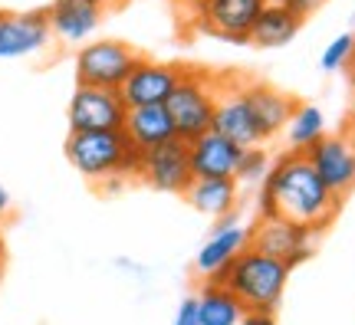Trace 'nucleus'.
<instances>
[{"mask_svg":"<svg viewBox=\"0 0 355 325\" xmlns=\"http://www.w3.org/2000/svg\"><path fill=\"white\" fill-rule=\"evenodd\" d=\"M322 3H326V0H283V7L296 13L303 24H306V17H313V13H316Z\"/></svg>","mask_w":355,"mask_h":325,"instance_id":"393cba45","label":"nucleus"},{"mask_svg":"<svg viewBox=\"0 0 355 325\" xmlns=\"http://www.w3.org/2000/svg\"><path fill=\"white\" fill-rule=\"evenodd\" d=\"M263 3H283V0H263Z\"/></svg>","mask_w":355,"mask_h":325,"instance_id":"473e14b6","label":"nucleus"},{"mask_svg":"<svg viewBox=\"0 0 355 325\" xmlns=\"http://www.w3.org/2000/svg\"><path fill=\"white\" fill-rule=\"evenodd\" d=\"M243 96H247L250 109H254L260 141L266 145L277 135H283V128H286L293 109H296V99L273 86H266V82H247V79H243Z\"/></svg>","mask_w":355,"mask_h":325,"instance_id":"dca6fc26","label":"nucleus"},{"mask_svg":"<svg viewBox=\"0 0 355 325\" xmlns=\"http://www.w3.org/2000/svg\"><path fill=\"white\" fill-rule=\"evenodd\" d=\"M122 135L132 141V148H139L145 155V151L171 141L175 128H171V118H168L165 105H148V109H128Z\"/></svg>","mask_w":355,"mask_h":325,"instance_id":"6ab92c4d","label":"nucleus"},{"mask_svg":"<svg viewBox=\"0 0 355 325\" xmlns=\"http://www.w3.org/2000/svg\"><path fill=\"white\" fill-rule=\"evenodd\" d=\"M241 325H277V315L273 313H247L241 319Z\"/></svg>","mask_w":355,"mask_h":325,"instance_id":"cd10ccee","label":"nucleus"},{"mask_svg":"<svg viewBox=\"0 0 355 325\" xmlns=\"http://www.w3.org/2000/svg\"><path fill=\"white\" fill-rule=\"evenodd\" d=\"M194 309H198L201 325H241V319L247 315L241 299L227 292L220 283H204L194 292Z\"/></svg>","mask_w":355,"mask_h":325,"instance_id":"412c9836","label":"nucleus"},{"mask_svg":"<svg viewBox=\"0 0 355 325\" xmlns=\"http://www.w3.org/2000/svg\"><path fill=\"white\" fill-rule=\"evenodd\" d=\"M300 30H303V20L293 10H286L283 3H263V10H260L254 30H250V37H247V46L279 50V46L293 43Z\"/></svg>","mask_w":355,"mask_h":325,"instance_id":"a211bd4d","label":"nucleus"},{"mask_svg":"<svg viewBox=\"0 0 355 325\" xmlns=\"http://www.w3.org/2000/svg\"><path fill=\"white\" fill-rule=\"evenodd\" d=\"M237 197H241V184L234 177H214V181H194L184 194L194 211L211 220H224L227 213H237Z\"/></svg>","mask_w":355,"mask_h":325,"instance_id":"aec40b11","label":"nucleus"},{"mask_svg":"<svg viewBox=\"0 0 355 325\" xmlns=\"http://www.w3.org/2000/svg\"><path fill=\"white\" fill-rule=\"evenodd\" d=\"M211 132L224 135L234 141L237 148H260V132H257L254 109L243 96V79H220V92H217V109H214V125Z\"/></svg>","mask_w":355,"mask_h":325,"instance_id":"9d476101","label":"nucleus"},{"mask_svg":"<svg viewBox=\"0 0 355 325\" xmlns=\"http://www.w3.org/2000/svg\"><path fill=\"white\" fill-rule=\"evenodd\" d=\"M171 325H201V322H198V309H194V296H188V299L178 306L175 322H171Z\"/></svg>","mask_w":355,"mask_h":325,"instance_id":"a878e982","label":"nucleus"},{"mask_svg":"<svg viewBox=\"0 0 355 325\" xmlns=\"http://www.w3.org/2000/svg\"><path fill=\"white\" fill-rule=\"evenodd\" d=\"M13 217V197H10V191L0 184V224H7Z\"/></svg>","mask_w":355,"mask_h":325,"instance_id":"bb28decb","label":"nucleus"},{"mask_svg":"<svg viewBox=\"0 0 355 325\" xmlns=\"http://www.w3.org/2000/svg\"><path fill=\"white\" fill-rule=\"evenodd\" d=\"M217 92H220V76L207 73V69H191L184 66L181 82L175 86L171 99L165 102V112L171 118L175 138L181 141H194L211 132L214 125V109H217Z\"/></svg>","mask_w":355,"mask_h":325,"instance_id":"20e7f679","label":"nucleus"},{"mask_svg":"<svg viewBox=\"0 0 355 325\" xmlns=\"http://www.w3.org/2000/svg\"><path fill=\"white\" fill-rule=\"evenodd\" d=\"M247 247H250V227H243L237 213H227L201 243V250L194 256V270L204 276V283H214L224 273V266Z\"/></svg>","mask_w":355,"mask_h":325,"instance_id":"4468645a","label":"nucleus"},{"mask_svg":"<svg viewBox=\"0 0 355 325\" xmlns=\"http://www.w3.org/2000/svg\"><path fill=\"white\" fill-rule=\"evenodd\" d=\"M181 73L184 66L178 63H158V60H148L141 56L135 69L128 73V79L122 82L119 96L125 102V109H148V105H165L171 99L175 86L181 82Z\"/></svg>","mask_w":355,"mask_h":325,"instance_id":"9b49d317","label":"nucleus"},{"mask_svg":"<svg viewBox=\"0 0 355 325\" xmlns=\"http://www.w3.org/2000/svg\"><path fill=\"white\" fill-rule=\"evenodd\" d=\"M63 151L66 161L102 194L125 188V181H139L141 151L132 148L122 132H69Z\"/></svg>","mask_w":355,"mask_h":325,"instance_id":"f03ea898","label":"nucleus"},{"mask_svg":"<svg viewBox=\"0 0 355 325\" xmlns=\"http://www.w3.org/2000/svg\"><path fill=\"white\" fill-rule=\"evenodd\" d=\"M355 56V33H339L329 46L319 56V69L322 73H339V69H349Z\"/></svg>","mask_w":355,"mask_h":325,"instance_id":"b1692460","label":"nucleus"},{"mask_svg":"<svg viewBox=\"0 0 355 325\" xmlns=\"http://www.w3.org/2000/svg\"><path fill=\"white\" fill-rule=\"evenodd\" d=\"M290 273L293 270L286 263L247 247L224 266V273L217 276L214 283H220L227 292H234L247 313L277 315L283 292H286V283H290Z\"/></svg>","mask_w":355,"mask_h":325,"instance_id":"7ed1b4c3","label":"nucleus"},{"mask_svg":"<svg viewBox=\"0 0 355 325\" xmlns=\"http://www.w3.org/2000/svg\"><path fill=\"white\" fill-rule=\"evenodd\" d=\"M339 207L343 200L322 184L309 158L296 151H283L279 158H273L257 197V217H279L316 234L336 220Z\"/></svg>","mask_w":355,"mask_h":325,"instance_id":"f257e3e1","label":"nucleus"},{"mask_svg":"<svg viewBox=\"0 0 355 325\" xmlns=\"http://www.w3.org/2000/svg\"><path fill=\"white\" fill-rule=\"evenodd\" d=\"M191 3H194L191 17L201 33L220 37L237 46H247V37L263 10V0H191Z\"/></svg>","mask_w":355,"mask_h":325,"instance_id":"423d86ee","label":"nucleus"},{"mask_svg":"<svg viewBox=\"0 0 355 325\" xmlns=\"http://www.w3.org/2000/svg\"><path fill=\"white\" fill-rule=\"evenodd\" d=\"M92 3H99L102 10H115V7H122L125 0H92Z\"/></svg>","mask_w":355,"mask_h":325,"instance_id":"c85d7f7f","label":"nucleus"},{"mask_svg":"<svg viewBox=\"0 0 355 325\" xmlns=\"http://www.w3.org/2000/svg\"><path fill=\"white\" fill-rule=\"evenodd\" d=\"M316 240V230H306V227L279 220V217H257V224L250 227V247L279 263H286L290 270H296L300 263L313 256Z\"/></svg>","mask_w":355,"mask_h":325,"instance_id":"0eeeda50","label":"nucleus"},{"mask_svg":"<svg viewBox=\"0 0 355 325\" xmlns=\"http://www.w3.org/2000/svg\"><path fill=\"white\" fill-rule=\"evenodd\" d=\"M139 181L141 184H148L152 191H162V194H181V197H184L188 188L194 184L188 141L171 138V141H165V145L145 151V155H141Z\"/></svg>","mask_w":355,"mask_h":325,"instance_id":"1a4fd4ad","label":"nucleus"},{"mask_svg":"<svg viewBox=\"0 0 355 325\" xmlns=\"http://www.w3.org/2000/svg\"><path fill=\"white\" fill-rule=\"evenodd\" d=\"M345 132L352 135V141H355V112H352V118H349V125H345Z\"/></svg>","mask_w":355,"mask_h":325,"instance_id":"c756f323","label":"nucleus"},{"mask_svg":"<svg viewBox=\"0 0 355 325\" xmlns=\"http://www.w3.org/2000/svg\"><path fill=\"white\" fill-rule=\"evenodd\" d=\"M191 148V175L194 181H214V177H234L237 161H241L243 148H237L234 141H227L217 132L194 138L188 145Z\"/></svg>","mask_w":355,"mask_h":325,"instance_id":"f3484780","label":"nucleus"},{"mask_svg":"<svg viewBox=\"0 0 355 325\" xmlns=\"http://www.w3.org/2000/svg\"><path fill=\"white\" fill-rule=\"evenodd\" d=\"M102 17H105V10L92 0H53L46 7L50 33L63 46H86L102 26Z\"/></svg>","mask_w":355,"mask_h":325,"instance_id":"2eb2a0df","label":"nucleus"},{"mask_svg":"<svg viewBox=\"0 0 355 325\" xmlns=\"http://www.w3.org/2000/svg\"><path fill=\"white\" fill-rule=\"evenodd\" d=\"M283 135H286V151L306 155L316 141H322V138L329 135L326 132V112L319 105H313V102H296V109H293Z\"/></svg>","mask_w":355,"mask_h":325,"instance_id":"4be33fe9","label":"nucleus"},{"mask_svg":"<svg viewBox=\"0 0 355 325\" xmlns=\"http://www.w3.org/2000/svg\"><path fill=\"white\" fill-rule=\"evenodd\" d=\"M53 43L46 10H0V60H26Z\"/></svg>","mask_w":355,"mask_h":325,"instance_id":"ddd939ff","label":"nucleus"},{"mask_svg":"<svg viewBox=\"0 0 355 325\" xmlns=\"http://www.w3.org/2000/svg\"><path fill=\"white\" fill-rule=\"evenodd\" d=\"M139 60L141 53L132 50L125 39H89L76 50V86L119 92Z\"/></svg>","mask_w":355,"mask_h":325,"instance_id":"39448f33","label":"nucleus"},{"mask_svg":"<svg viewBox=\"0 0 355 325\" xmlns=\"http://www.w3.org/2000/svg\"><path fill=\"white\" fill-rule=\"evenodd\" d=\"M0 253H3V237H0Z\"/></svg>","mask_w":355,"mask_h":325,"instance_id":"72a5a7b5","label":"nucleus"},{"mask_svg":"<svg viewBox=\"0 0 355 325\" xmlns=\"http://www.w3.org/2000/svg\"><path fill=\"white\" fill-rule=\"evenodd\" d=\"M125 102L112 89L76 86L69 96V132H122L125 125Z\"/></svg>","mask_w":355,"mask_h":325,"instance_id":"6e6552de","label":"nucleus"},{"mask_svg":"<svg viewBox=\"0 0 355 325\" xmlns=\"http://www.w3.org/2000/svg\"><path fill=\"white\" fill-rule=\"evenodd\" d=\"M3 266H7V253H0V279H3Z\"/></svg>","mask_w":355,"mask_h":325,"instance_id":"7c9ffc66","label":"nucleus"},{"mask_svg":"<svg viewBox=\"0 0 355 325\" xmlns=\"http://www.w3.org/2000/svg\"><path fill=\"white\" fill-rule=\"evenodd\" d=\"M349 73H352V82H355V56H352V66H349Z\"/></svg>","mask_w":355,"mask_h":325,"instance_id":"2f4dec72","label":"nucleus"},{"mask_svg":"<svg viewBox=\"0 0 355 325\" xmlns=\"http://www.w3.org/2000/svg\"><path fill=\"white\" fill-rule=\"evenodd\" d=\"M306 158L316 168V175L322 177V184L339 200L355 191V141L345 128L316 141L313 148L306 151Z\"/></svg>","mask_w":355,"mask_h":325,"instance_id":"f8f14e48","label":"nucleus"},{"mask_svg":"<svg viewBox=\"0 0 355 325\" xmlns=\"http://www.w3.org/2000/svg\"><path fill=\"white\" fill-rule=\"evenodd\" d=\"M270 164L273 158L266 155V148H243L241 161H237V171H234V181L237 184H263V177L270 175Z\"/></svg>","mask_w":355,"mask_h":325,"instance_id":"5701e85b","label":"nucleus"}]
</instances>
